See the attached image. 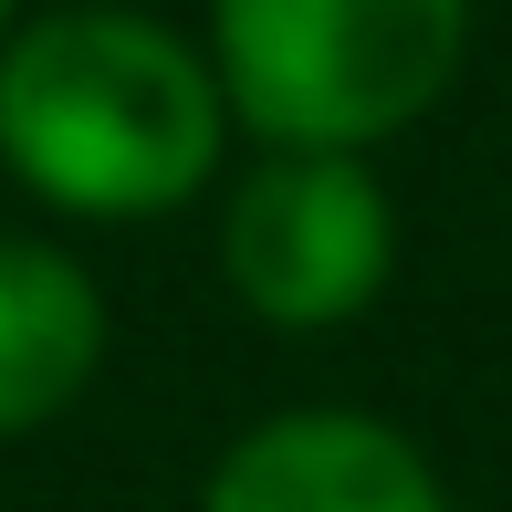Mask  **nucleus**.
I'll return each instance as SVG.
<instances>
[{"mask_svg": "<svg viewBox=\"0 0 512 512\" xmlns=\"http://www.w3.org/2000/svg\"><path fill=\"white\" fill-rule=\"evenodd\" d=\"M230 95L147 11H53L0 42V168L74 220H147L209 189Z\"/></svg>", "mask_w": 512, "mask_h": 512, "instance_id": "nucleus-1", "label": "nucleus"}, {"mask_svg": "<svg viewBox=\"0 0 512 512\" xmlns=\"http://www.w3.org/2000/svg\"><path fill=\"white\" fill-rule=\"evenodd\" d=\"M471 0H209V74L262 147H377L450 95Z\"/></svg>", "mask_w": 512, "mask_h": 512, "instance_id": "nucleus-2", "label": "nucleus"}, {"mask_svg": "<svg viewBox=\"0 0 512 512\" xmlns=\"http://www.w3.org/2000/svg\"><path fill=\"white\" fill-rule=\"evenodd\" d=\"M220 262L262 324H345L387 293L398 272V209H387L377 168L345 147H272L262 168L230 189Z\"/></svg>", "mask_w": 512, "mask_h": 512, "instance_id": "nucleus-3", "label": "nucleus"}, {"mask_svg": "<svg viewBox=\"0 0 512 512\" xmlns=\"http://www.w3.org/2000/svg\"><path fill=\"white\" fill-rule=\"evenodd\" d=\"M199 512H439V481L387 418L293 408L209 471Z\"/></svg>", "mask_w": 512, "mask_h": 512, "instance_id": "nucleus-4", "label": "nucleus"}, {"mask_svg": "<svg viewBox=\"0 0 512 512\" xmlns=\"http://www.w3.org/2000/svg\"><path fill=\"white\" fill-rule=\"evenodd\" d=\"M105 356V304L53 241H0V439L84 398Z\"/></svg>", "mask_w": 512, "mask_h": 512, "instance_id": "nucleus-5", "label": "nucleus"}, {"mask_svg": "<svg viewBox=\"0 0 512 512\" xmlns=\"http://www.w3.org/2000/svg\"><path fill=\"white\" fill-rule=\"evenodd\" d=\"M0 42H11V0H0Z\"/></svg>", "mask_w": 512, "mask_h": 512, "instance_id": "nucleus-6", "label": "nucleus"}]
</instances>
